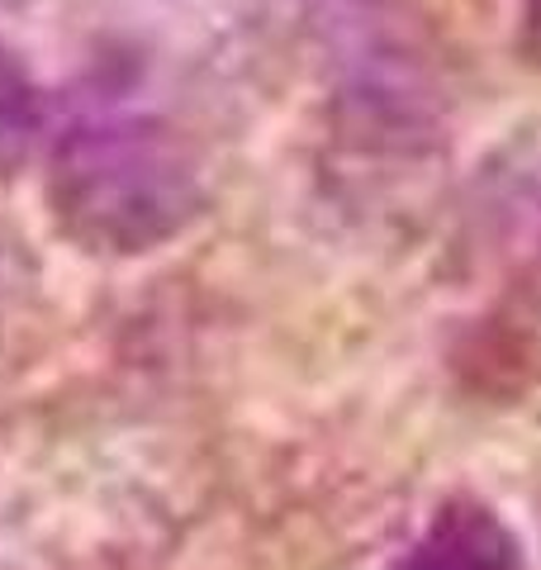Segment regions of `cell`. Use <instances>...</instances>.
I'll return each mask as SVG.
<instances>
[{
    "label": "cell",
    "mask_w": 541,
    "mask_h": 570,
    "mask_svg": "<svg viewBox=\"0 0 541 570\" xmlns=\"http://www.w3.org/2000/svg\"><path fill=\"white\" fill-rule=\"evenodd\" d=\"M105 423L0 433V570H148L167 513Z\"/></svg>",
    "instance_id": "1"
},
{
    "label": "cell",
    "mask_w": 541,
    "mask_h": 570,
    "mask_svg": "<svg viewBox=\"0 0 541 570\" xmlns=\"http://www.w3.org/2000/svg\"><path fill=\"white\" fill-rule=\"evenodd\" d=\"M43 195L58 234L81 253L142 257L205 214V148L153 105L105 96L52 138Z\"/></svg>",
    "instance_id": "2"
},
{
    "label": "cell",
    "mask_w": 541,
    "mask_h": 570,
    "mask_svg": "<svg viewBox=\"0 0 541 570\" xmlns=\"http://www.w3.org/2000/svg\"><path fill=\"white\" fill-rule=\"evenodd\" d=\"M394 570H528L518 532L484 499L456 494L423 523Z\"/></svg>",
    "instance_id": "3"
},
{
    "label": "cell",
    "mask_w": 541,
    "mask_h": 570,
    "mask_svg": "<svg viewBox=\"0 0 541 570\" xmlns=\"http://www.w3.org/2000/svg\"><path fill=\"white\" fill-rule=\"evenodd\" d=\"M43 134V96L14 48L0 39V176L29 163L33 142Z\"/></svg>",
    "instance_id": "4"
},
{
    "label": "cell",
    "mask_w": 541,
    "mask_h": 570,
    "mask_svg": "<svg viewBox=\"0 0 541 570\" xmlns=\"http://www.w3.org/2000/svg\"><path fill=\"white\" fill-rule=\"evenodd\" d=\"M29 295H33V272L20 253V243L0 238V343H6V333L20 324Z\"/></svg>",
    "instance_id": "5"
},
{
    "label": "cell",
    "mask_w": 541,
    "mask_h": 570,
    "mask_svg": "<svg viewBox=\"0 0 541 570\" xmlns=\"http://www.w3.org/2000/svg\"><path fill=\"white\" fill-rule=\"evenodd\" d=\"M518 52L541 67V0H518Z\"/></svg>",
    "instance_id": "6"
}]
</instances>
